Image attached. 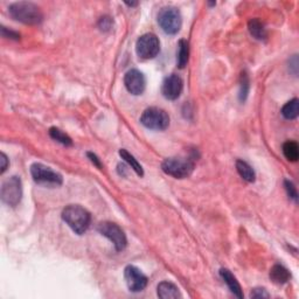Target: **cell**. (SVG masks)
<instances>
[{
  "label": "cell",
  "instance_id": "cell-1",
  "mask_svg": "<svg viewBox=\"0 0 299 299\" xmlns=\"http://www.w3.org/2000/svg\"><path fill=\"white\" fill-rule=\"evenodd\" d=\"M62 219L76 234H85L90 226L89 211L80 204H69L62 211Z\"/></svg>",
  "mask_w": 299,
  "mask_h": 299
},
{
  "label": "cell",
  "instance_id": "cell-2",
  "mask_svg": "<svg viewBox=\"0 0 299 299\" xmlns=\"http://www.w3.org/2000/svg\"><path fill=\"white\" fill-rule=\"evenodd\" d=\"M8 12L13 19L26 25H38L43 19L41 9L33 2H14L8 7Z\"/></svg>",
  "mask_w": 299,
  "mask_h": 299
},
{
  "label": "cell",
  "instance_id": "cell-3",
  "mask_svg": "<svg viewBox=\"0 0 299 299\" xmlns=\"http://www.w3.org/2000/svg\"><path fill=\"white\" fill-rule=\"evenodd\" d=\"M164 172L177 179L190 177L194 170V163L187 158H167L161 164Z\"/></svg>",
  "mask_w": 299,
  "mask_h": 299
},
{
  "label": "cell",
  "instance_id": "cell-4",
  "mask_svg": "<svg viewBox=\"0 0 299 299\" xmlns=\"http://www.w3.org/2000/svg\"><path fill=\"white\" fill-rule=\"evenodd\" d=\"M158 22L163 31L167 34H177L180 31L181 25H183V18L179 9L172 6L161 8V11L158 14Z\"/></svg>",
  "mask_w": 299,
  "mask_h": 299
},
{
  "label": "cell",
  "instance_id": "cell-5",
  "mask_svg": "<svg viewBox=\"0 0 299 299\" xmlns=\"http://www.w3.org/2000/svg\"><path fill=\"white\" fill-rule=\"evenodd\" d=\"M140 122L147 129L165 130L170 125V117L163 109L159 107H149L143 112Z\"/></svg>",
  "mask_w": 299,
  "mask_h": 299
},
{
  "label": "cell",
  "instance_id": "cell-6",
  "mask_svg": "<svg viewBox=\"0 0 299 299\" xmlns=\"http://www.w3.org/2000/svg\"><path fill=\"white\" fill-rule=\"evenodd\" d=\"M31 173L35 183L40 185H48V186H60L62 184V176L50 167L43 164H33L31 166Z\"/></svg>",
  "mask_w": 299,
  "mask_h": 299
},
{
  "label": "cell",
  "instance_id": "cell-7",
  "mask_svg": "<svg viewBox=\"0 0 299 299\" xmlns=\"http://www.w3.org/2000/svg\"><path fill=\"white\" fill-rule=\"evenodd\" d=\"M22 197L21 180L18 177H12L4 181L1 186V200L7 206H18Z\"/></svg>",
  "mask_w": 299,
  "mask_h": 299
},
{
  "label": "cell",
  "instance_id": "cell-8",
  "mask_svg": "<svg viewBox=\"0 0 299 299\" xmlns=\"http://www.w3.org/2000/svg\"><path fill=\"white\" fill-rule=\"evenodd\" d=\"M137 55L143 60H150L156 58L160 52V42L157 35L147 33L140 36L136 45Z\"/></svg>",
  "mask_w": 299,
  "mask_h": 299
},
{
  "label": "cell",
  "instance_id": "cell-9",
  "mask_svg": "<svg viewBox=\"0 0 299 299\" xmlns=\"http://www.w3.org/2000/svg\"><path fill=\"white\" fill-rule=\"evenodd\" d=\"M99 231L103 236L109 238L112 242L117 250L122 251L125 249L127 243L126 236L124 234V231L116 223L102 222L99 226Z\"/></svg>",
  "mask_w": 299,
  "mask_h": 299
},
{
  "label": "cell",
  "instance_id": "cell-10",
  "mask_svg": "<svg viewBox=\"0 0 299 299\" xmlns=\"http://www.w3.org/2000/svg\"><path fill=\"white\" fill-rule=\"evenodd\" d=\"M124 277H125L127 288L132 292L143 291L147 285V277L144 275L138 268L133 265H127L124 270Z\"/></svg>",
  "mask_w": 299,
  "mask_h": 299
},
{
  "label": "cell",
  "instance_id": "cell-11",
  "mask_svg": "<svg viewBox=\"0 0 299 299\" xmlns=\"http://www.w3.org/2000/svg\"><path fill=\"white\" fill-rule=\"evenodd\" d=\"M124 83L127 92L132 95H140L144 93L146 87V80L145 76L142 72L137 69H131L126 73L125 77H124Z\"/></svg>",
  "mask_w": 299,
  "mask_h": 299
},
{
  "label": "cell",
  "instance_id": "cell-12",
  "mask_svg": "<svg viewBox=\"0 0 299 299\" xmlns=\"http://www.w3.org/2000/svg\"><path fill=\"white\" fill-rule=\"evenodd\" d=\"M184 88V82L181 80L180 76L172 74V75L167 76L163 82V87H161V93L165 99L174 100L181 95Z\"/></svg>",
  "mask_w": 299,
  "mask_h": 299
},
{
  "label": "cell",
  "instance_id": "cell-13",
  "mask_svg": "<svg viewBox=\"0 0 299 299\" xmlns=\"http://www.w3.org/2000/svg\"><path fill=\"white\" fill-rule=\"evenodd\" d=\"M157 290L158 296L163 299H176L181 297L179 289L173 283H171V282H161V283L158 285Z\"/></svg>",
  "mask_w": 299,
  "mask_h": 299
},
{
  "label": "cell",
  "instance_id": "cell-14",
  "mask_svg": "<svg viewBox=\"0 0 299 299\" xmlns=\"http://www.w3.org/2000/svg\"><path fill=\"white\" fill-rule=\"evenodd\" d=\"M220 275L221 277H222V280L224 281V283L228 285L229 290L233 292L236 297L238 298L243 297V294H242V290H241V285L238 284L237 280L229 270H227V269H221Z\"/></svg>",
  "mask_w": 299,
  "mask_h": 299
},
{
  "label": "cell",
  "instance_id": "cell-15",
  "mask_svg": "<svg viewBox=\"0 0 299 299\" xmlns=\"http://www.w3.org/2000/svg\"><path fill=\"white\" fill-rule=\"evenodd\" d=\"M290 273L287 268H284L283 265H274L273 269L270 270V278L275 284L282 285L285 284L287 282L290 280Z\"/></svg>",
  "mask_w": 299,
  "mask_h": 299
},
{
  "label": "cell",
  "instance_id": "cell-16",
  "mask_svg": "<svg viewBox=\"0 0 299 299\" xmlns=\"http://www.w3.org/2000/svg\"><path fill=\"white\" fill-rule=\"evenodd\" d=\"M248 27H249V32L250 34L254 36L255 39L257 40H265L268 36L267 33V28H265L264 23L258 19H251L249 23H248Z\"/></svg>",
  "mask_w": 299,
  "mask_h": 299
},
{
  "label": "cell",
  "instance_id": "cell-17",
  "mask_svg": "<svg viewBox=\"0 0 299 299\" xmlns=\"http://www.w3.org/2000/svg\"><path fill=\"white\" fill-rule=\"evenodd\" d=\"M236 169L238 174H240L244 180L248 181V183H254L255 179H256V174H255V171L253 170V167H251L248 163H246V161L237 160Z\"/></svg>",
  "mask_w": 299,
  "mask_h": 299
},
{
  "label": "cell",
  "instance_id": "cell-18",
  "mask_svg": "<svg viewBox=\"0 0 299 299\" xmlns=\"http://www.w3.org/2000/svg\"><path fill=\"white\" fill-rule=\"evenodd\" d=\"M188 56H190V46L186 40H180L178 45L177 52V63L179 68H185L188 62Z\"/></svg>",
  "mask_w": 299,
  "mask_h": 299
},
{
  "label": "cell",
  "instance_id": "cell-19",
  "mask_svg": "<svg viewBox=\"0 0 299 299\" xmlns=\"http://www.w3.org/2000/svg\"><path fill=\"white\" fill-rule=\"evenodd\" d=\"M119 156L122 157V159H124L125 163L129 164V165L131 166V169H133L134 172L138 174V176H140V177L144 176V171H143L142 165H140L138 161L134 159V157L131 156V154L127 152L126 150H124V149L120 150L119 151Z\"/></svg>",
  "mask_w": 299,
  "mask_h": 299
},
{
  "label": "cell",
  "instance_id": "cell-20",
  "mask_svg": "<svg viewBox=\"0 0 299 299\" xmlns=\"http://www.w3.org/2000/svg\"><path fill=\"white\" fill-rule=\"evenodd\" d=\"M283 153L289 161H297L299 157L298 144L292 140H289L283 145Z\"/></svg>",
  "mask_w": 299,
  "mask_h": 299
},
{
  "label": "cell",
  "instance_id": "cell-21",
  "mask_svg": "<svg viewBox=\"0 0 299 299\" xmlns=\"http://www.w3.org/2000/svg\"><path fill=\"white\" fill-rule=\"evenodd\" d=\"M282 115L287 119H295L298 117V100L294 99L288 102L282 109Z\"/></svg>",
  "mask_w": 299,
  "mask_h": 299
},
{
  "label": "cell",
  "instance_id": "cell-22",
  "mask_svg": "<svg viewBox=\"0 0 299 299\" xmlns=\"http://www.w3.org/2000/svg\"><path fill=\"white\" fill-rule=\"evenodd\" d=\"M49 136L52 137L54 140H56V142L61 143L66 146H70L73 144L72 139H70V137L68 136V134L62 132L61 130L56 129V127H52V129L49 130Z\"/></svg>",
  "mask_w": 299,
  "mask_h": 299
},
{
  "label": "cell",
  "instance_id": "cell-23",
  "mask_svg": "<svg viewBox=\"0 0 299 299\" xmlns=\"http://www.w3.org/2000/svg\"><path fill=\"white\" fill-rule=\"evenodd\" d=\"M284 186H285V190H287V192H288V196L290 197L291 199H294L296 202H297V200H298L297 188H296L294 183H292V181H290V180H285Z\"/></svg>",
  "mask_w": 299,
  "mask_h": 299
},
{
  "label": "cell",
  "instance_id": "cell-24",
  "mask_svg": "<svg viewBox=\"0 0 299 299\" xmlns=\"http://www.w3.org/2000/svg\"><path fill=\"white\" fill-rule=\"evenodd\" d=\"M248 89H249V79L246 74H242V83H241V100H246L248 95Z\"/></svg>",
  "mask_w": 299,
  "mask_h": 299
},
{
  "label": "cell",
  "instance_id": "cell-25",
  "mask_svg": "<svg viewBox=\"0 0 299 299\" xmlns=\"http://www.w3.org/2000/svg\"><path fill=\"white\" fill-rule=\"evenodd\" d=\"M100 28L102 29V31H109L110 28H111L112 26V20L111 18H109V16H103V18H100V22H99Z\"/></svg>",
  "mask_w": 299,
  "mask_h": 299
},
{
  "label": "cell",
  "instance_id": "cell-26",
  "mask_svg": "<svg viewBox=\"0 0 299 299\" xmlns=\"http://www.w3.org/2000/svg\"><path fill=\"white\" fill-rule=\"evenodd\" d=\"M251 298H269V294L265 289H254L250 294Z\"/></svg>",
  "mask_w": 299,
  "mask_h": 299
},
{
  "label": "cell",
  "instance_id": "cell-27",
  "mask_svg": "<svg viewBox=\"0 0 299 299\" xmlns=\"http://www.w3.org/2000/svg\"><path fill=\"white\" fill-rule=\"evenodd\" d=\"M1 33H2V36H4V38H11V39H15V40H18L20 38V35L18 34V33L7 31L6 27H1Z\"/></svg>",
  "mask_w": 299,
  "mask_h": 299
},
{
  "label": "cell",
  "instance_id": "cell-28",
  "mask_svg": "<svg viewBox=\"0 0 299 299\" xmlns=\"http://www.w3.org/2000/svg\"><path fill=\"white\" fill-rule=\"evenodd\" d=\"M7 157H6L5 153H1V173H4L6 169H7Z\"/></svg>",
  "mask_w": 299,
  "mask_h": 299
},
{
  "label": "cell",
  "instance_id": "cell-29",
  "mask_svg": "<svg viewBox=\"0 0 299 299\" xmlns=\"http://www.w3.org/2000/svg\"><path fill=\"white\" fill-rule=\"evenodd\" d=\"M88 157L90 158V160H92L93 163L95 164V165H96L97 167H100H100H102V164H100V161L99 160V158H97V157L95 156V154H94V153H88Z\"/></svg>",
  "mask_w": 299,
  "mask_h": 299
},
{
  "label": "cell",
  "instance_id": "cell-30",
  "mask_svg": "<svg viewBox=\"0 0 299 299\" xmlns=\"http://www.w3.org/2000/svg\"><path fill=\"white\" fill-rule=\"evenodd\" d=\"M126 5L131 6V7H132V6H137V2H126Z\"/></svg>",
  "mask_w": 299,
  "mask_h": 299
}]
</instances>
